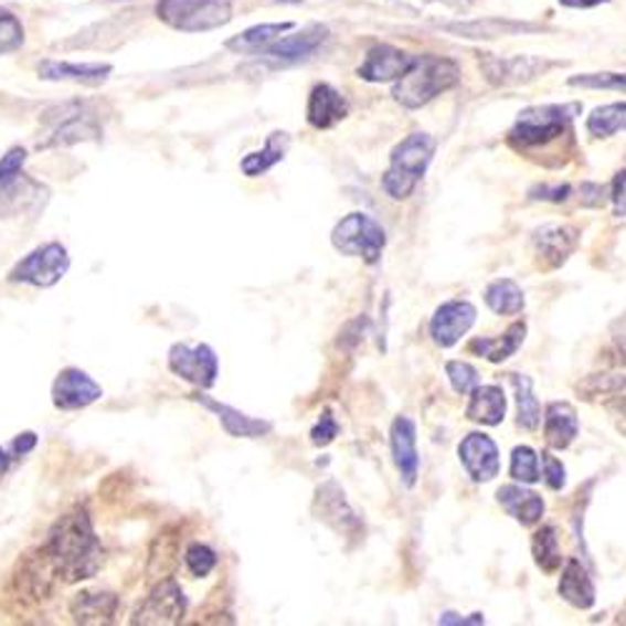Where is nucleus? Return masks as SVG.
I'll return each instance as SVG.
<instances>
[{
    "mask_svg": "<svg viewBox=\"0 0 626 626\" xmlns=\"http://www.w3.org/2000/svg\"><path fill=\"white\" fill-rule=\"evenodd\" d=\"M51 572L65 584L93 579L100 572L103 549L86 509H76L55 521L43 549Z\"/></svg>",
    "mask_w": 626,
    "mask_h": 626,
    "instance_id": "1",
    "label": "nucleus"
},
{
    "mask_svg": "<svg viewBox=\"0 0 626 626\" xmlns=\"http://www.w3.org/2000/svg\"><path fill=\"white\" fill-rule=\"evenodd\" d=\"M461 65L444 55H416L411 68L396 81L394 100L404 108H422L442 93L459 86Z\"/></svg>",
    "mask_w": 626,
    "mask_h": 626,
    "instance_id": "2",
    "label": "nucleus"
},
{
    "mask_svg": "<svg viewBox=\"0 0 626 626\" xmlns=\"http://www.w3.org/2000/svg\"><path fill=\"white\" fill-rule=\"evenodd\" d=\"M436 144L428 134H411L391 151V163L386 168L381 189L394 201H406L424 179L428 166L434 161Z\"/></svg>",
    "mask_w": 626,
    "mask_h": 626,
    "instance_id": "3",
    "label": "nucleus"
},
{
    "mask_svg": "<svg viewBox=\"0 0 626 626\" xmlns=\"http://www.w3.org/2000/svg\"><path fill=\"white\" fill-rule=\"evenodd\" d=\"M579 103H549L521 110L509 130V141L517 148H539L562 138L572 128Z\"/></svg>",
    "mask_w": 626,
    "mask_h": 626,
    "instance_id": "4",
    "label": "nucleus"
},
{
    "mask_svg": "<svg viewBox=\"0 0 626 626\" xmlns=\"http://www.w3.org/2000/svg\"><path fill=\"white\" fill-rule=\"evenodd\" d=\"M156 15L173 31L205 33L231 23L233 3L231 0H158Z\"/></svg>",
    "mask_w": 626,
    "mask_h": 626,
    "instance_id": "5",
    "label": "nucleus"
},
{
    "mask_svg": "<svg viewBox=\"0 0 626 626\" xmlns=\"http://www.w3.org/2000/svg\"><path fill=\"white\" fill-rule=\"evenodd\" d=\"M331 243L339 254L363 258L373 266L379 264L386 248V231L369 213H349V216L336 223Z\"/></svg>",
    "mask_w": 626,
    "mask_h": 626,
    "instance_id": "6",
    "label": "nucleus"
},
{
    "mask_svg": "<svg viewBox=\"0 0 626 626\" xmlns=\"http://www.w3.org/2000/svg\"><path fill=\"white\" fill-rule=\"evenodd\" d=\"M45 124H49V136L39 144V148L96 141L103 134V128L96 124V114H93L86 103H65V106L49 110Z\"/></svg>",
    "mask_w": 626,
    "mask_h": 626,
    "instance_id": "7",
    "label": "nucleus"
},
{
    "mask_svg": "<svg viewBox=\"0 0 626 626\" xmlns=\"http://www.w3.org/2000/svg\"><path fill=\"white\" fill-rule=\"evenodd\" d=\"M71 256L63 243H43V246L33 248L25 258L18 261L11 270L13 284H25L35 288H51L68 274Z\"/></svg>",
    "mask_w": 626,
    "mask_h": 626,
    "instance_id": "8",
    "label": "nucleus"
},
{
    "mask_svg": "<svg viewBox=\"0 0 626 626\" xmlns=\"http://www.w3.org/2000/svg\"><path fill=\"white\" fill-rule=\"evenodd\" d=\"M479 65L491 86H521V83H531L544 76L559 63L537 59V55H509V59H503V55L481 53Z\"/></svg>",
    "mask_w": 626,
    "mask_h": 626,
    "instance_id": "9",
    "label": "nucleus"
},
{
    "mask_svg": "<svg viewBox=\"0 0 626 626\" xmlns=\"http://www.w3.org/2000/svg\"><path fill=\"white\" fill-rule=\"evenodd\" d=\"M168 369L199 389H211L219 379V357L209 343H173L168 351Z\"/></svg>",
    "mask_w": 626,
    "mask_h": 626,
    "instance_id": "10",
    "label": "nucleus"
},
{
    "mask_svg": "<svg viewBox=\"0 0 626 626\" xmlns=\"http://www.w3.org/2000/svg\"><path fill=\"white\" fill-rule=\"evenodd\" d=\"M185 616V596L181 586L173 579L158 584L151 594L146 596V602L138 606L136 616L130 622L144 624V626H171L181 624Z\"/></svg>",
    "mask_w": 626,
    "mask_h": 626,
    "instance_id": "11",
    "label": "nucleus"
},
{
    "mask_svg": "<svg viewBox=\"0 0 626 626\" xmlns=\"http://www.w3.org/2000/svg\"><path fill=\"white\" fill-rule=\"evenodd\" d=\"M329 41V28L326 25H308L304 31H298L294 35H286V39H276L270 45H266L258 55L264 61H270L274 65H291L314 59L319 53L321 45Z\"/></svg>",
    "mask_w": 626,
    "mask_h": 626,
    "instance_id": "12",
    "label": "nucleus"
},
{
    "mask_svg": "<svg viewBox=\"0 0 626 626\" xmlns=\"http://www.w3.org/2000/svg\"><path fill=\"white\" fill-rule=\"evenodd\" d=\"M53 406L61 411H78L88 409L91 404L103 396V389L96 379H91L86 371L81 369H65L53 381Z\"/></svg>",
    "mask_w": 626,
    "mask_h": 626,
    "instance_id": "13",
    "label": "nucleus"
},
{
    "mask_svg": "<svg viewBox=\"0 0 626 626\" xmlns=\"http://www.w3.org/2000/svg\"><path fill=\"white\" fill-rule=\"evenodd\" d=\"M476 323V308L469 301H446L436 308L428 323V333L436 346L442 349H452L461 341L464 333H469Z\"/></svg>",
    "mask_w": 626,
    "mask_h": 626,
    "instance_id": "14",
    "label": "nucleus"
},
{
    "mask_svg": "<svg viewBox=\"0 0 626 626\" xmlns=\"http://www.w3.org/2000/svg\"><path fill=\"white\" fill-rule=\"evenodd\" d=\"M459 459L464 464L466 474L471 476V481L486 484L497 479L501 469L499 459V446L494 444L491 436L481 432H474L459 444Z\"/></svg>",
    "mask_w": 626,
    "mask_h": 626,
    "instance_id": "15",
    "label": "nucleus"
},
{
    "mask_svg": "<svg viewBox=\"0 0 626 626\" xmlns=\"http://www.w3.org/2000/svg\"><path fill=\"white\" fill-rule=\"evenodd\" d=\"M416 55H411L394 45H373L367 59L357 68V76L367 83H391L399 81L414 65Z\"/></svg>",
    "mask_w": 626,
    "mask_h": 626,
    "instance_id": "16",
    "label": "nucleus"
},
{
    "mask_svg": "<svg viewBox=\"0 0 626 626\" xmlns=\"http://www.w3.org/2000/svg\"><path fill=\"white\" fill-rule=\"evenodd\" d=\"M314 509L316 513H319V519L323 521V524H329L331 529L339 531V534H346V537L359 534L361 521L349 507V501H346L343 497V489L336 481H326L323 486H319Z\"/></svg>",
    "mask_w": 626,
    "mask_h": 626,
    "instance_id": "17",
    "label": "nucleus"
},
{
    "mask_svg": "<svg viewBox=\"0 0 626 626\" xmlns=\"http://www.w3.org/2000/svg\"><path fill=\"white\" fill-rule=\"evenodd\" d=\"M391 454H394V464L409 489L418 479V448H416V424L409 416H396L391 424Z\"/></svg>",
    "mask_w": 626,
    "mask_h": 626,
    "instance_id": "18",
    "label": "nucleus"
},
{
    "mask_svg": "<svg viewBox=\"0 0 626 626\" xmlns=\"http://www.w3.org/2000/svg\"><path fill=\"white\" fill-rule=\"evenodd\" d=\"M346 116H349V100L343 98V93L329 86V83H316L306 106L308 124L316 130H326L341 124Z\"/></svg>",
    "mask_w": 626,
    "mask_h": 626,
    "instance_id": "19",
    "label": "nucleus"
},
{
    "mask_svg": "<svg viewBox=\"0 0 626 626\" xmlns=\"http://www.w3.org/2000/svg\"><path fill=\"white\" fill-rule=\"evenodd\" d=\"M579 246V231L574 226H559L549 223L534 231V248L537 254L547 261L549 268H559L566 264V258L574 254Z\"/></svg>",
    "mask_w": 626,
    "mask_h": 626,
    "instance_id": "20",
    "label": "nucleus"
},
{
    "mask_svg": "<svg viewBox=\"0 0 626 626\" xmlns=\"http://www.w3.org/2000/svg\"><path fill=\"white\" fill-rule=\"evenodd\" d=\"M191 399L195 404H201L203 409L213 411V414L219 416L221 426L226 428V434L236 436V438H258V436H266L270 432V424L268 422H261V418L254 416H246L241 414L238 409H233L229 404H221V401L205 396V394H191Z\"/></svg>",
    "mask_w": 626,
    "mask_h": 626,
    "instance_id": "21",
    "label": "nucleus"
},
{
    "mask_svg": "<svg viewBox=\"0 0 626 626\" xmlns=\"http://www.w3.org/2000/svg\"><path fill=\"white\" fill-rule=\"evenodd\" d=\"M114 65L110 63H68V61H43L39 65V76L43 81H65L83 83V86H100L106 83Z\"/></svg>",
    "mask_w": 626,
    "mask_h": 626,
    "instance_id": "22",
    "label": "nucleus"
},
{
    "mask_svg": "<svg viewBox=\"0 0 626 626\" xmlns=\"http://www.w3.org/2000/svg\"><path fill=\"white\" fill-rule=\"evenodd\" d=\"M503 511L519 521L521 527H534L544 517V499L537 491L524 489V484H507L497 491Z\"/></svg>",
    "mask_w": 626,
    "mask_h": 626,
    "instance_id": "23",
    "label": "nucleus"
},
{
    "mask_svg": "<svg viewBox=\"0 0 626 626\" xmlns=\"http://www.w3.org/2000/svg\"><path fill=\"white\" fill-rule=\"evenodd\" d=\"M120 602L110 592H81L73 596L71 616L76 624H114Z\"/></svg>",
    "mask_w": 626,
    "mask_h": 626,
    "instance_id": "24",
    "label": "nucleus"
},
{
    "mask_svg": "<svg viewBox=\"0 0 626 626\" xmlns=\"http://www.w3.org/2000/svg\"><path fill=\"white\" fill-rule=\"evenodd\" d=\"M444 31L459 35V39L469 41H489V39H503V35H517L527 31H537L539 25L507 21V18H481V21H459V23H444Z\"/></svg>",
    "mask_w": 626,
    "mask_h": 626,
    "instance_id": "25",
    "label": "nucleus"
},
{
    "mask_svg": "<svg viewBox=\"0 0 626 626\" xmlns=\"http://www.w3.org/2000/svg\"><path fill=\"white\" fill-rule=\"evenodd\" d=\"M579 436V416L572 404L566 401H554V404L547 406L544 416V438L551 448L556 452H564L574 444V438Z\"/></svg>",
    "mask_w": 626,
    "mask_h": 626,
    "instance_id": "26",
    "label": "nucleus"
},
{
    "mask_svg": "<svg viewBox=\"0 0 626 626\" xmlns=\"http://www.w3.org/2000/svg\"><path fill=\"white\" fill-rule=\"evenodd\" d=\"M466 416L471 418L476 424L484 426H499L507 416V396L499 386H476L471 391V401L466 406Z\"/></svg>",
    "mask_w": 626,
    "mask_h": 626,
    "instance_id": "27",
    "label": "nucleus"
},
{
    "mask_svg": "<svg viewBox=\"0 0 626 626\" xmlns=\"http://www.w3.org/2000/svg\"><path fill=\"white\" fill-rule=\"evenodd\" d=\"M559 594H562L564 602L576 606V609H592L596 602V588L582 562L569 559L562 572V582H559Z\"/></svg>",
    "mask_w": 626,
    "mask_h": 626,
    "instance_id": "28",
    "label": "nucleus"
},
{
    "mask_svg": "<svg viewBox=\"0 0 626 626\" xmlns=\"http://www.w3.org/2000/svg\"><path fill=\"white\" fill-rule=\"evenodd\" d=\"M524 339H527V323L517 321V323H511L501 336H497V339H474L469 343V351L479 353V357H484L491 363H501V361L511 359L513 353L521 349Z\"/></svg>",
    "mask_w": 626,
    "mask_h": 626,
    "instance_id": "29",
    "label": "nucleus"
},
{
    "mask_svg": "<svg viewBox=\"0 0 626 626\" xmlns=\"http://www.w3.org/2000/svg\"><path fill=\"white\" fill-rule=\"evenodd\" d=\"M288 146H291V136H288L286 130H274L261 151H254V153H248L246 158H243L241 171L246 173L248 179H258V176H264L276 163L284 161L286 153H288Z\"/></svg>",
    "mask_w": 626,
    "mask_h": 626,
    "instance_id": "30",
    "label": "nucleus"
},
{
    "mask_svg": "<svg viewBox=\"0 0 626 626\" xmlns=\"http://www.w3.org/2000/svg\"><path fill=\"white\" fill-rule=\"evenodd\" d=\"M294 28V23H264V25H254L248 31H243L238 35L226 43V49L233 53L241 55H254L266 49V45L274 43L276 39H282L284 33H288Z\"/></svg>",
    "mask_w": 626,
    "mask_h": 626,
    "instance_id": "31",
    "label": "nucleus"
},
{
    "mask_svg": "<svg viewBox=\"0 0 626 626\" xmlns=\"http://www.w3.org/2000/svg\"><path fill=\"white\" fill-rule=\"evenodd\" d=\"M484 301L491 308L494 314L499 316H517L524 311V291H521L519 284H513L511 278H497L486 286Z\"/></svg>",
    "mask_w": 626,
    "mask_h": 626,
    "instance_id": "32",
    "label": "nucleus"
},
{
    "mask_svg": "<svg viewBox=\"0 0 626 626\" xmlns=\"http://www.w3.org/2000/svg\"><path fill=\"white\" fill-rule=\"evenodd\" d=\"M626 128V100L619 103H606L592 110V116L586 118V130L594 138H612Z\"/></svg>",
    "mask_w": 626,
    "mask_h": 626,
    "instance_id": "33",
    "label": "nucleus"
},
{
    "mask_svg": "<svg viewBox=\"0 0 626 626\" xmlns=\"http://www.w3.org/2000/svg\"><path fill=\"white\" fill-rule=\"evenodd\" d=\"M531 554L544 574H556L562 569V547L554 527H541L531 539Z\"/></svg>",
    "mask_w": 626,
    "mask_h": 626,
    "instance_id": "34",
    "label": "nucleus"
},
{
    "mask_svg": "<svg viewBox=\"0 0 626 626\" xmlns=\"http://www.w3.org/2000/svg\"><path fill=\"white\" fill-rule=\"evenodd\" d=\"M511 384L517 389V404H519V426L527 432H534L541 422V406L534 396V384L524 373H511Z\"/></svg>",
    "mask_w": 626,
    "mask_h": 626,
    "instance_id": "35",
    "label": "nucleus"
},
{
    "mask_svg": "<svg viewBox=\"0 0 626 626\" xmlns=\"http://www.w3.org/2000/svg\"><path fill=\"white\" fill-rule=\"evenodd\" d=\"M626 389V367L624 363H614L612 369H606L602 373H594L588 376L584 384H579L584 399H594L600 394H616V391Z\"/></svg>",
    "mask_w": 626,
    "mask_h": 626,
    "instance_id": "36",
    "label": "nucleus"
},
{
    "mask_svg": "<svg viewBox=\"0 0 626 626\" xmlns=\"http://www.w3.org/2000/svg\"><path fill=\"white\" fill-rule=\"evenodd\" d=\"M511 479L519 484H537L541 481L539 471V454L531 446H517L511 452Z\"/></svg>",
    "mask_w": 626,
    "mask_h": 626,
    "instance_id": "37",
    "label": "nucleus"
},
{
    "mask_svg": "<svg viewBox=\"0 0 626 626\" xmlns=\"http://www.w3.org/2000/svg\"><path fill=\"white\" fill-rule=\"evenodd\" d=\"M23 41H25L23 23L18 21L15 13L0 6V55L18 51L23 45Z\"/></svg>",
    "mask_w": 626,
    "mask_h": 626,
    "instance_id": "38",
    "label": "nucleus"
},
{
    "mask_svg": "<svg viewBox=\"0 0 626 626\" xmlns=\"http://www.w3.org/2000/svg\"><path fill=\"white\" fill-rule=\"evenodd\" d=\"M569 86L626 93V73H584V76L569 78Z\"/></svg>",
    "mask_w": 626,
    "mask_h": 626,
    "instance_id": "39",
    "label": "nucleus"
},
{
    "mask_svg": "<svg viewBox=\"0 0 626 626\" xmlns=\"http://www.w3.org/2000/svg\"><path fill=\"white\" fill-rule=\"evenodd\" d=\"M446 376L452 381V386L456 394H471V391L479 386V371H476L471 363L466 361H448L446 363Z\"/></svg>",
    "mask_w": 626,
    "mask_h": 626,
    "instance_id": "40",
    "label": "nucleus"
},
{
    "mask_svg": "<svg viewBox=\"0 0 626 626\" xmlns=\"http://www.w3.org/2000/svg\"><path fill=\"white\" fill-rule=\"evenodd\" d=\"M219 564V556L216 551L205 544H191L185 549V566H189V572L193 576H209L213 569Z\"/></svg>",
    "mask_w": 626,
    "mask_h": 626,
    "instance_id": "41",
    "label": "nucleus"
},
{
    "mask_svg": "<svg viewBox=\"0 0 626 626\" xmlns=\"http://www.w3.org/2000/svg\"><path fill=\"white\" fill-rule=\"evenodd\" d=\"M25 148H11L3 158H0V189L8 183H13L18 176H23V166H25Z\"/></svg>",
    "mask_w": 626,
    "mask_h": 626,
    "instance_id": "42",
    "label": "nucleus"
},
{
    "mask_svg": "<svg viewBox=\"0 0 626 626\" xmlns=\"http://www.w3.org/2000/svg\"><path fill=\"white\" fill-rule=\"evenodd\" d=\"M541 464H544V481H547L549 489L562 491L564 486H566V469H564V464L559 461L554 454H549V452L541 454Z\"/></svg>",
    "mask_w": 626,
    "mask_h": 626,
    "instance_id": "43",
    "label": "nucleus"
},
{
    "mask_svg": "<svg viewBox=\"0 0 626 626\" xmlns=\"http://www.w3.org/2000/svg\"><path fill=\"white\" fill-rule=\"evenodd\" d=\"M572 195V185L569 183H541L529 191L531 201H549V203H564Z\"/></svg>",
    "mask_w": 626,
    "mask_h": 626,
    "instance_id": "44",
    "label": "nucleus"
},
{
    "mask_svg": "<svg viewBox=\"0 0 626 626\" xmlns=\"http://www.w3.org/2000/svg\"><path fill=\"white\" fill-rule=\"evenodd\" d=\"M336 436H339V424H336L331 411H323L319 424H316L314 432H311V442L316 446H326V444H331Z\"/></svg>",
    "mask_w": 626,
    "mask_h": 626,
    "instance_id": "45",
    "label": "nucleus"
},
{
    "mask_svg": "<svg viewBox=\"0 0 626 626\" xmlns=\"http://www.w3.org/2000/svg\"><path fill=\"white\" fill-rule=\"evenodd\" d=\"M612 201H614V213H616V216L626 219V171H619V173L614 176Z\"/></svg>",
    "mask_w": 626,
    "mask_h": 626,
    "instance_id": "46",
    "label": "nucleus"
},
{
    "mask_svg": "<svg viewBox=\"0 0 626 626\" xmlns=\"http://www.w3.org/2000/svg\"><path fill=\"white\" fill-rule=\"evenodd\" d=\"M401 3H406V6H444L448 8V11H456V13H464V11H469V6H471V0H401Z\"/></svg>",
    "mask_w": 626,
    "mask_h": 626,
    "instance_id": "47",
    "label": "nucleus"
},
{
    "mask_svg": "<svg viewBox=\"0 0 626 626\" xmlns=\"http://www.w3.org/2000/svg\"><path fill=\"white\" fill-rule=\"evenodd\" d=\"M35 446H39V436H35L33 432H23V434H18V436L13 438L11 454H13V456H25V454H31Z\"/></svg>",
    "mask_w": 626,
    "mask_h": 626,
    "instance_id": "48",
    "label": "nucleus"
},
{
    "mask_svg": "<svg viewBox=\"0 0 626 626\" xmlns=\"http://www.w3.org/2000/svg\"><path fill=\"white\" fill-rule=\"evenodd\" d=\"M582 203L584 205H602L604 203V185L584 183L582 185Z\"/></svg>",
    "mask_w": 626,
    "mask_h": 626,
    "instance_id": "49",
    "label": "nucleus"
},
{
    "mask_svg": "<svg viewBox=\"0 0 626 626\" xmlns=\"http://www.w3.org/2000/svg\"><path fill=\"white\" fill-rule=\"evenodd\" d=\"M438 624H484V616L481 614H474L471 619H466V616H459V614H452V612H446L438 616Z\"/></svg>",
    "mask_w": 626,
    "mask_h": 626,
    "instance_id": "50",
    "label": "nucleus"
},
{
    "mask_svg": "<svg viewBox=\"0 0 626 626\" xmlns=\"http://www.w3.org/2000/svg\"><path fill=\"white\" fill-rule=\"evenodd\" d=\"M564 8H576V11H584V8H596L602 3H609V0H559Z\"/></svg>",
    "mask_w": 626,
    "mask_h": 626,
    "instance_id": "51",
    "label": "nucleus"
},
{
    "mask_svg": "<svg viewBox=\"0 0 626 626\" xmlns=\"http://www.w3.org/2000/svg\"><path fill=\"white\" fill-rule=\"evenodd\" d=\"M11 461H13V454L8 452V448L0 446V476H3L8 469H11Z\"/></svg>",
    "mask_w": 626,
    "mask_h": 626,
    "instance_id": "52",
    "label": "nucleus"
},
{
    "mask_svg": "<svg viewBox=\"0 0 626 626\" xmlns=\"http://www.w3.org/2000/svg\"><path fill=\"white\" fill-rule=\"evenodd\" d=\"M614 409H619V414L626 418V399H619V401H616Z\"/></svg>",
    "mask_w": 626,
    "mask_h": 626,
    "instance_id": "53",
    "label": "nucleus"
},
{
    "mask_svg": "<svg viewBox=\"0 0 626 626\" xmlns=\"http://www.w3.org/2000/svg\"><path fill=\"white\" fill-rule=\"evenodd\" d=\"M616 339H619V343L626 349V319L622 321V336H616Z\"/></svg>",
    "mask_w": 626,
    "mask_h": 626,
    "instance_id": "54",
    "label": "nucleus"
}]
</instances>
